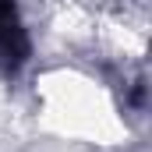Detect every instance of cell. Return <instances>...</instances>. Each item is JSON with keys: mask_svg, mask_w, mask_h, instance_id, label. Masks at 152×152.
I'll list each match as a JSON object with an SVG mask.
<instances>
[{"mask_svg": "<svg viewBox=\"0 0 152 152\" xmlns=\"http://www.w3.org/2000/svg\"><path fill=\"white\" fill-rule=\"evenodd\" d=\"M28 57V39L18 21V11L11 0H0V67L4 71H18Z\"/></svg>", "mask_w": 152, "mask_h": 152, "instance_id": "6da1fadb", "label": "cell"}]
</instances>
